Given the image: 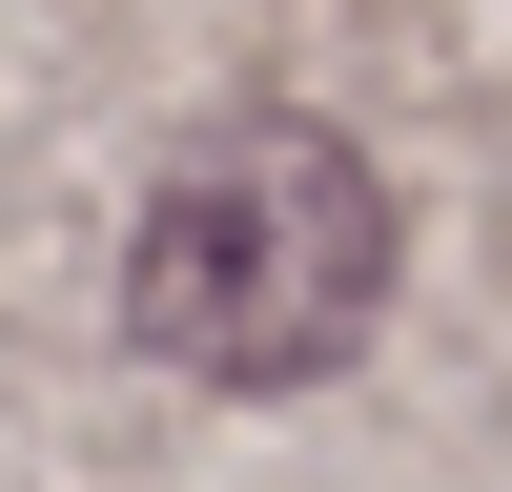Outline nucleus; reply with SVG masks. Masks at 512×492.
Here are the masks:
<instances>
[{"label": "nucleus", "mask_w": 512, "mask_h": 492, "mask_svg": "<svg viewBox=\"0 0 512 492\" xmlns=\"http://www.w3.org/2000/svg\"><path fill=\"white\" fill-rule=\"evenodd\" d=\"M390 246L410 226L369 185V144H328V123H205L164 164L144 246H123V328L164 369H205V390H308V369L369 349Z\"/></svg>", "instance_id": "nucleus-1"}]
</instances>
